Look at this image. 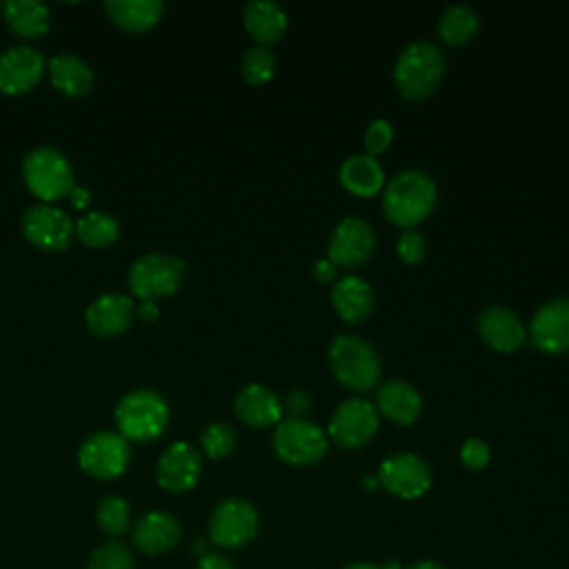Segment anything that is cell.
Here are the masks:
<instances>
[{
  "mask_svg": "<svg viewBox=\"0 0 569 569\" xmlns=\"http://www.w3.org/2000/svg\"><path fill=\"white\" fill-rule=\"evenodd\" d=\"M460 460H462V465L467 469H473V471L485 469L489 465V460H491V449H489V445L482 438L471 436L460 447Z\"/></svg>",
  "mask_w": 569,
  "mask_h": 569,
  "instance_id": "cell-36",
  "label": "cell"
},
{
  "mask_svg": "<svg viewBox=\"0 0 569 569\" xmlns=\"http://www.w3.org/2000/svg\"><path fill=\"white\" fill-rule=\"evenodd\" d=\"M445 56L431 40H411L405 44L393 64V82L407 100H422L440 84Z\"/></svg>",
  "mask_w": 569,
  "mask_h": 569,
  "instance_id": "cell-2",
  "label": "cell"
},
{
  "mask_svg": "<svg viewBox=\"0 0 569 569\" xmlns=\"http://www.w3.org/2000/svg\"><path fill=\"white\" fill-rule=\"evenodd\" d=\"M276 456L293 467H309L325 458L329 438L322 427L307 418H282L273 429Z\"/></svg>",
  "mask_w": 569,
  "mask_h": 569,
  "instance_id": "cell-6",
  "label": "cell"
},
{
  "mask_svg": "<svg viewBox=\"0 0 569 569\" xmlns=\"http://www.w3.org/2000/svg\"><path fill=\"white\" fill-rule=\"evenodd\" d=\"M480 27L478 11L467 2L449 4L438 18V36L447 44H465L469 42Z\"/></svg>",
  "mask_w": 569,
  "mask_h": 569,
  "instance_id": "cell-28",
  "label": "cell"
},
{
  "mask_svg": "<svg viewBox=\"0 0 569 569\" xmlns=\"http://www.w3.org/2000/svg\"><path fill=\"white\" fill-rule=\"evenodd\" d=\"M133 302L122 293L98 296L84 311L87 329L98 338H111L122 333L131 325Z\"/></svg>",
  "mask_w": 569,
  "mask_h": 569,
  "instance_id": "cell-20",
  "label": "cell"
},
{
  "mask_svg": "<svg viewBox=\"0 0 569 569\" xmlns=\"http://www.w3.org/2000/svg\"><path fill=\"white\" fill-rule=\"evenodd\" d=\"M200 453L184 440L169 445L156 465V480L167 491H187L200 478Z\"/></svg>",
  "mask_w": 569,
  "mask_h": 569,
  "instance_id": "cell-15",
  "label": "cell"
},
{
  "mask_svg": "<svg viewBox=\"0 0 569 569\" xmlns=\"http://www.w3.org/2000/svg\"><path fill=\"white\" fill-rule=\"evenodd\" d=\"M49 73H51L53 87L71 98H80V96L89 93V89L93 84L91 67L73 53H60V56L51 58Z\"/></svg>",
  "mask_w": 569,
  "mask_h": 569,
  "instance_id": "cell-25",
  "label": "cell"
},
{
  "mask_svg": "<svg viewBox=\"0 0 569 569\" xmlns=\"http://www.w3.org/2000/svg\"><path fill=\"white\" fill-rule=\"evenodd\" d=\"M2 13L9 29L22 38H38L49 31V9L40 0H7Z\"/></svg>",
  "mask_w": 569,
  "mask_h": 569,
  "instance_id": "cell-27",
  "label": "cell"
},
{
  "mask_svg": "<svg viewBox=\"0 0 569 569\" xmlns=\"http://www.w3.org/2000/svg\"><path fill=\"white\" fill-rule=\"evenodd\" d=\"M158 313H160V309H158V305H156L153 300H142L140 307H138V316H140V320H144V322L156 320Z\"/></svg>",
  "mask_w": 569,
  "mask_h": 569,
  "instance_id": "cell-40",
  "label": "cell"
},
{
  "mask_svg": "<svg viewBox=\"0 0 569 569\" xmlns=\"http://www.w3.org/2000/svg\"><path fill=\"white\" fill-rule=\"evenodd\" d=\"M22 178L33 196L44 200H62L71 193L73 171L67 158L53 147H36L22 160Z\"/></svg>",
  "mask_w": 569,
  "mask_h": 569,
  "instance_id": "cell-5",
  "label": "cell"
},
{
  "mask_svg": "<svg viewBox=\"0 0 569 569\" xmlns=\"http://www.w3.org/2000/svg\"><path fill=\"white\" fill-rule=\"evenodd\" d=\"M258 533V511L242 498H227L216 505L209 520V538L224 549L249 545Z\"/></svg>",
  "mask_w": 569,
  "mask_h": 569,
  "instance_id": "cell-9",
  "label": "cell"
},
{
  "mask_svg": "<svg viewBox=\"0 0 569 569\" xmlns=\"http://www.w3.org/2000/svg\"><path fill=\"white\" fill-rule=\"evenodd\" d=\"M336 269H338V267L325 256V258H318V260L313 262L311 273H313V278L320 280V282H331V280L336 278Z\"/></svg>",
  "mask_w": 569,
  "mask_h": 569,
  "instance_id": "cell-38",
  "label": "cell"
},
{
  "mask_svg": "<svg viewBox=\"0 0 569 569\" xmlns=\"http://www.w3.org/2000/svg\"><path fill=\"white\" fill-rule=\"evenodd\" d=\"M87 569H133V556L129 547L118 540L104 542L91 553Z\"/></svg>",
  "mask_w": 569,
  "mask_h": 569,
  "instance_id": "cell-33",
  "label": "cell"
},
{
  "mask_svg": "<svg viewBox=\"0 0 569 569\" xmlns=\"http://www.w3.org/2000/svg\"><path fill=\"white\" fill-rule=\"evenodd\" d=\"M196 569H233L231 562L218 553H204L200 560H198V567Z\"/></svg>",
  "mask_w": 569,
  "mask_h": 569,
  "instance_id": "cell-39",
  "label": "cell"
},
{
  "mask_svg": "<svg viewBox=\"0 0 569 569\" xmlns=\"http://www.w3.org/2000/svg\"><path fill=\"white\" fill-rule=\"evenodd\" d=\"M407 569H447V567H442V565L436 562V560H418V562L409 565Z\"/></svg>",
  "mask_w": 569,
  "mask_h": 569,
  "instance_id": "cell-42",
  "label": "cell"
},
{
  "mask_svg": "<svg viewBox=\"0 0 569 569\" xmlns=\"http://www.w3.org/2000/svg\"><path fill=\"white\" fill-rule=\"evenodd\" d=\"M376 409L396 425H411L422 411V398L413 385L400 378H389L376 387Z\"/></svg>",
  "mask_w": 569,
  "mask_h": 569,
  "instance_id": "cell-19",
  "label": "cell"
},
{
  "mask_svg": "<svg viewBox=\"0 0 569 569\" xmlns=\"http://www.w3.org/2000/svg\"><path fill=\"white\" fill-rule=\"evenodd\" d=\"M438 200L436 180L416 167L398 171L382 191V211L385 216L402 227L411 229L422 222Z\"/></svg>",
  "mask_w": 569,
  "mask_h": 569,
  "instance_id": "cell-1",
  "label": "cell"
},
{
  "mask_svg": "<svg viewBox=\"0 0 569 569\" xmlns=\"http://www.w3.org/2000/svg\"><path fill=\"white\" fill-rule=\"evenodd\" d=\"M373 302H376V296L371 284L356 273H347L338 278L331 287V305L336 313L347 322L365 320L371 313Z\"/></svg>",
  "mask_w": 569,
  "mask_h": 569,
  "instance_id": "cell-21",
  "label": "cell"
},
{
  "mask_svg": "<svg viewBox=\"0 0 569 569\" xmlns=\"http://www.w3.org/2000/svg\"><path fill=\"white\" fill-rule=\"evenodd\" d=\"M391 138H393V129H391L389 120H385V118L371 120L365 131V153L376 158L378 153H382L389 147Z\"/></svg>",
  "mask_w": 569,
  "mask_h": 569,
  "instance_id": "cell-35",
  "label": "cell"
},
{
  "mask_svg": "<svg viewBox=\"0 0 569 569\" xmlns=\"http://www.w3.org/2000/svg\"><path fill=\"white\" fill-rule=\"evenodd\" d=\"M376 249V231L373 227L358 216H347L338 220L331 231L327 258L336 267H358L362 264Z\"/></svg>",
  "mask_w": 569,
  "mask_h": 569,
  "instance_id": "cell-13",
  "label": "cell"
},
{
  "mask_svg": "<svg viewBox=\"0 0 569 569\" xmlns=\"http://www.w3.org/2000/svg\"><path fill=\"white\" fill-rule=\"evenodd\" d=\"M129 442L113 431H98L89 436L78 449L80 467L100 480L118 478L129 465Z\"/></svg>",
  "mask_w": 569,
  "mask_h": 569,
  "instance_id": "cell-11",
  "label": "cell"
},
{
  "mask_svg": "<svg viewBox=\"0 0 569 569\" xmlns=\"http://www.w3.org/2000/svg\"><path fill=\"white\" fill-rule=\"evenodd\" d=\"M340 184L351 191L353 196H373L385 184V169L382 164L369 153H353L342 160L338 169Z\"/></svg>",
  "mask_w": 569,
  "mask_h": 569,
  "instance_id": "cell-23",
  "label": "cell"
},
{
  "mask_svg": "<svg viewBox=\"0 0 569 569\" xmlns=\"http://www.w3.org/2000/svg\"><path fill=\"white\" fill-rule=\"evenodd\" d=\"M109 18L124 31H147L162 16L160 0H107Z\"/></svg>",
  "mask_w": 569,
  "mask_h": 569,
  "instance_id": "cell-26",
  "label": "cell"
},
{
  "mask_svg": "<svg viewBox=\"0 0 569 569\" xmlns=\"http://www.w3.org/2000/svg\"><path fill=\"white\" fill-rule=\"evenodd\" d=\"M200 447L202 451L218 460L229 456L236 449V431L229 422H211L204 427V431L200 433Z\"/></svg>",
  "mask_w": 569,
  "mask_h": 569,
  "instance_id": "cell-32",
  "label": "cell"
},
{
  "mask_svg": "<svg viewBox=\"0 0 569 569\" xmlns=\"http://www.w3.org/2000/svg\"><path fill=\"white\" fill-rule=\"evenodd\" d=\"M44 71V58L40 51L18 44L0 56V91L7 96L29 91Z\"/></svg>",
  "mask_w": 569,
  "mask_h": 569,
  "instance_id": "cell-16",
  "label": "cell"
},
{
  "mask_svg": "<svg viewBox=\"0 0 569 569\" xmlns=\"http://www.w3.org/2000/svg\"><path fill=\"white\" fill-rule=\"evenodd\" d=\"M244 29L258 40V44H271L282 38L287 29V13L273 0H251L242 13Z\"/></svg>",
  "mask_w": 569,
  "mask_h": 569,
  "instance_id": "cell-24",
  "label": "cell"
},
{
  "mask_svg": "<svg viewBox=\"0 0 569 569\" xmlns=\"http://www.w3.org/2000/svg\"><path fill=\"white\" fill-rule=\"evenodd\" d=\"M329 367L333 376L351 391H369L380 385L382 365L371 342L356 333H338L329 349Z\"/></svg>",
  "mask_w": 569,
  "mask_h": 569,
  "instance_id": "cell-3",
  "label": "cell"
},
{
  "mask_svg": "<svg viewBox=\"0 0 569 569\" xmlns=\"http://www.w3.org/2000/svg\"><path fill=\"white\" fill-rule=\"evenodd\" d=\"M184 276V262L167 253H147L129 269V289L140 300H158L171 296Z\"/></svg>",
  "mask_w": 569,
  "mask_h": 569,
  "instance_id": "cell-8",
  "label": "cell"
},
{
  "mask_svg": "<svg viewBox=\"0 0 569 569\" xmlns=\"http://www.w3.org/2000/svg\"><path fill=\"white\" fill-rule=\"evenodd\" d=\"M129 505L127 500H122L120 496H107L100 500L98 511H96V520L98 527L109 533V536H120L127 531L129 527Z\"/></svg>",
  "mask_w": 569,
  "mask_h": 569,
  "instance_id": "cell-31",
  "label": "cell"
},
{
  "mask_svg": "<svg viewBox=\"0 0 569 569\" xmlns=\"http://www.w3.org/2000/svg\"><path fill=\"white\" fill-rule=\"evenodd\" d=\"M478 333L491 349L502 353L516 351L527 338V329L520 316L513 309L500 305H491L480 311Z\"/></svg>",
  "mask_w": 569,
  "mask_h": 569,
  "instance_id": "cell-17",
  "label": "cell"
},
{
  "mask_svg": "<svg viewBox=\"0 0 569 569\" xmlns=\"http://www.w3.org/2000/svg\"><path fill=\"white\" fill-rule=\"evenodd\" d=\"M396 251H398V256H400L402 262L416 264V262H420V260L425 258V253H427V242H425L422 233H420L416 227L402 229L400 236H398V240H396Z\"/></svg>",
  "mask_w": 569,
  "mask_h": 569,
  "instance_id": "cell-34",
  "label": "cell"
},
{
  "mask_svg": "<svg viewBox=\"0 0 569 569\" xmlns=\"http://www.w3.org/2000/svg\"><path fill=\"white\" fill-rule=\"evenodd\" d=\"M380 413L376 405L362 396L345 398L329 418V438L342 449L365 447L378 431Z\"/></svg>",
  "mask_w": 569,
  "mask_h": 569,
  "instance_id": "cell-7",
  "label": "cell"
},
{
  "mask_svg": "<svg viewBox=\"0 0 569 569\" xmlns=\"http://www.w3.org/2000/svg\"><path fill=\"white\" fill-rule=\"evenodd\" d=\"M276 73V56L267 44H253L242 56V76L249 84H264Z\"/></svg>",
  "mask_w": 569,
  "mask_h": 569,
  "instance_id": "cell-30",
  "label": "cell"
},
{
  "mask_svg": "<svg viewBox=\"0 0 569 569\" xmlns=\"http://www.w3.org/2000/svg\"><path fill=\"white\" fill-rule=\"evenodd\" d=\"M180 540V525L164 511L144 513L133 527V542L149 556L167 553Z\"/></svg>",
  "mask_w": 569,
  "mask_h": 569,
  "instance_id": "cell-22",
  "label": "cell"
},
{
  "mask_svg": "<svg viewBox=\"0 0 569 569\" xmlns=\"http://www.w3.org/2000/svg\"><path fill=\"white\" fill-rule=\"evenodd\" d=\"M527 338L545 353L569 351V296L547 300L536 309Z\"/></svg>",
  "mask_w": 569,
  "mask_h": 569,
  "instance_id": "cell-14",
  "label": "cell"
},
{
  "mask_svg": "<svg viewBox=\"0 0 569 569\" xmlns=\"http://www.w3.org/2000/svg\"><path fill=\"white\" fill-rule=\"evenodd\" d=\"M73 231H76V236L80 238L82 244L93 247V249L107 247V244L116 242L118 236H120L118 222L109 213H104V211H89V213H84L73 224Z\"/></svg>",
  "mask_w": 569,
  "mask_h": 569,
  "instance_id": "cell-29",
  "label": "cell"
},
{
  "mask_svg": "<svg viewBox=\"0 0 569 569\" xmlns=\"http://www.w3.org/2000/svg\"><path fill=\"white\" fill-rule=\"evenodd\" d=\"M69 198H71V204H73L76 209H84V207L89 204V200H91L89 191L82 189V187H73L71 193H69Z\"/></svg>",
  "mask_w": 569,
  "mask_h": 569,
  "instance_id": "cell-41",
  "label": "cell"
},
{
  "mask_svg": "<svg viewBox=\"0 0 569 569\" xmlns=\"http://www.w3.org/2000/svg\"><path fill=\"white\" fill-rule=\"evenodd\" d=\"M20 227L24 238L44 251H64L76 233L71 218L53 204L29 207L20 218Z\"/></svg>",
  "mask_w": 569,
  "mask_h": 569,
  "instance_id": "cell-12",
  "label": "cell"
},
{
  "mask_svg": "<svg viewBox=\"0 0 569 569\" xmlns=\"http://www.w3.org/2000/svg\"><path fill=\"white\" fill-rule=\"evenodd\" d=\"M378 485H382L389 493L413 500L429 491L431 487V469L427 460L411 451H400L387 456L378 467Z\"/></svg>",
  "mask_w": 569,
  "mask_h": 569,
  "instance_id": "cell-10",
  "label": "cell"
},
{
  "mask_svg": "<svg viewBox=\"0 0 569 569\" xmlns=\"http://www.w3.org/2000/svg\"><path fill=\"white\" fill-rule=\"evenodd\" d=\"M342 569H385V567H378V565H371V562H353V565H347Z\"/></svg>",
  "mask_w": 569,
  "mask_h": 569,
  "instance_id": "cell-43",
  "label": "cell"
},
{
  "mask_svg": "<svg viewBox=\"0 0 569 569\" xmlns=\"http://www.w3.org/2000/svg\"><path fill=\"white\" fill-rule=\"evenodd\" d=\"M311 407V396L305 391V389H289L284 402H282V409H287L291 413V418H302L305 411H309Z\"/></svg>",
  "mask_w": 569,
  "mask_h": 569,
  "instance_id": "cell-37",
  "label": "cell"
},
{
  "mask_svg": "<svg viewBox=\"0 0 569 569\" xmlns=\"http://www.w3.org/2000/svg\"><path fill=\"white\" fill-rule=\"evenodd\" d=\"M236 416L256 429L278 425L282 420V400L269 387L260 382L244 385L233 398Z\"/></svg>",
  "mask_w": 569,
  "mask_h": 569,
  "instance_id": "cell-18",
  "label": "cell"
},
{
  "mask_svg": "<svg viewBox=\"0 0 569 569\" xmlns=\"http://www.w3.org/2000/svg\"><path fill=\"white\" fill-rule=\"evenodd\" d=\"M113 418L124 440L149 442L164 431L169 407L153 389H136L116 405Z\"/></svg>",
  "mask_w": 569,
  "mask_h": 569,
  "instance_id": "cell-4",
  "label": "cell"
}]
</instances>
